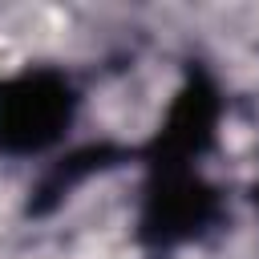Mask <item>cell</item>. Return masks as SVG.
<instances>
[{
	"instance_id": "1",
	"label": "cell",
	"mask_w": 259,
	"mask_h": 259,
	"mask_svg": "<svg viewBox=\"0 0 259 259\" xmlns=\"http://www.w3.org/2000/svg\"><path fill=\"white\" fill-rule=\"evenodd\" d=\"M223 219V190L202 174V166H146L134 235L150 255H174L202 243Z\"/></svg>"
},
{
	"instance_id": "2",
	"label": "cell",
	"mask_w": 259,
	"mask_h": 259,
	"mask_svg": "<svg viewBox=\"0 0 259 259\" xmlns=\"http://www.w3.org/2000/svg\"><path fill=\"white\" fill-rule=\"evenodd\" d=\"M81 93L57 65H20L0 77V154L45 158L77 125Z\"/></svg>"
},
{
	"instance_id": "3",
	"label": "cell",
	"mask_w": 259,
	"mask_h": 259,
	"mask_svg": "<svg viewBox=\"0 0 259 259\" xmlns=\"http://www.w3.org/2000/svg\"><path fill=\"white\" fill-rule=\"evenodd\" d=\"M223 125V93L206 69H186L182 85L174 89L146 154V166H198Z\"/></svg>"
},
{
	"instance_id": "4",
	"label": "cell",
	"mask_w": 259,
	"mask_h": 259,
	"mask_svg": "<svg viewBox=\"0 0 259 259\" xmlns=\"http://www.w3.org/2000/svg\"><path fill=\"white\" fill-rule=\"evenodd\" d=\"M251 198H255V206H259V182H255V190H251Z\"/></svg>"
}]
</instances>
